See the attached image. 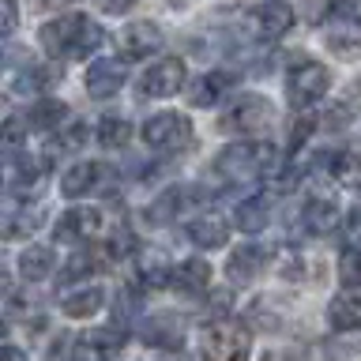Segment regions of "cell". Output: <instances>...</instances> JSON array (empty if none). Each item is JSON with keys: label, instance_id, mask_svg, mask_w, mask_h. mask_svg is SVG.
<instances>
[{"label": "cell", "instance_id": "6da1fadb", "mask_svg": "<svg viewBox=\"0 0 361 361\" xmlns=\"http://www.w3.org/2000/svg\"><path fill=\"white\" fill-rule=\"evenodd\" d=\"M42 49L56 56V61H83L98 49L102 42H106V34H102L98 23H90L87 16H61V19H49L38 34Z\"/></svg>", "mask_w": 361, "mask_h": 361}, {"label": "cell", "instance_id": "7a4b0ae2", "mask_svg": "<svg viewBox=\"0 0 361 361\" xmlns=\"http://www.w3.org/2000/svg\"><path fill=\"white\" fill-rule=\"evenodd\" d=\"M275 166V147L264 140H241L222 147L219 158H214V173L233 180V185H248V180H259L264 173H271Z\"/></svg>", "mask_w": 361, "mask_h": 361}, {"label": "cell", "instance_id": "3957f363", "mask_svg": "<svg viewBox=\"0 0 361 361\" xmlns=\"http://www.w3.org/2000/svg\"><path fill=\"white\" fill-rule=\"evenodd\" d=\"M203 361H248L252 354V335L233 320H214L200 335Z\"/></svg>", "mask_w": 361, "mask_h": 361}, {"label": "cell", "instance_id": "277c9868", "mask_svg": "<svg viewBox=\"0 0 361 361\" xmlns=\"http://www.w3.org/2000/svg\"><path fill=\"white\" fill-rule=\"evenodd\" d=\"M327 90H331V72L320 64V61H312V56H298V61L290 64V72H286V98H290V106H298V109H309L316 106Z\"/></svg>", "mask_w": 361, "mask_h": 361}, {"label": "cell", "instance_id": "5b68a950", "mask_svg": "<svg viewBox=\"0 0 361 361\" xmlns=\"http://www.w3.org/2000/svg\"><path fill=\"white\" fill-rule=\"evenodd\" d=\"M275 124V106L264 94H241L230 109L222 113L219 128L230 135H259Z\"/></svg>", "mask_w": 361, "mask_h": 361}, {"label": "cell", "instance_id": "8992f818", "mask_svg": "<svg viewBox=\"0 0 361 361\" xmlns=\"http://www.w3.org/2000/svg\"><path fill=\"white\" fill-rule=\"evenodd\" d=\"M140 135L151 151H180V147L192 143V121L180 117V113H154V117L143 121Z\"/></svg>", "mask_w": 361, "mask_h": 361}, {"label": "cell", "instance_id": "52a82bcc", "mask_svg": "<svg viewBox=\"0 0 361 361\" xmlns=\"http://www.w3.org/2000/svg\"><path fill=\"white\" fill-rule=\"evenodd\" d=\"M128 343V331L117 324L106 327H90V331L75 343V357L79 361H109L113 354H121V346Z\"/></svg>", "mask_w": 361, "mask_h": 361}, {"label": "cell", "instance_id": "ba28073f", "mask_svg": "<svg viewBox=\"0 0 361 361\" xmlns=\"http://www.w3.org/2000/svg\"><path fill=\"white\" fill-rule=\"evenodd\" d=\"M162 45H166V34L158 30V23H151V19L128 23V27L121 30V53L128 56V61H147V56L162 53Z\"/></svg>", "mask_w": 361, "mask_h": 361}, {"label": "cell", "instance_id": "9c48e42d", "mask_svg": "<svg viewBox=\"0 0 361 361\" xmlns=\"http://www.w3.org/2000/svg\"><path fill=\"white\" fill-rule=\"evenodd\" d=\"M180 87H185V64L173 61V56L151 64L140 75V90L147 98H173V94H180Z\"/></svg>", "mask_w": 361, "mask_h": 361}, {"label": "cell", "instance_id": "30bf717a", "mask_svg": "<svg viewBox=\"0 0 361 361\" xmlns=\"http://www.w3.org/2000/svg\"><path fill=\"white\" fill-rule=\"evenodd\" d=\"M98 233H106V211L98 207H72L56 222V241H90Z\"/></svg>", "mask_w": 361, "mask_h": 361}, {"label": "cell", "instance_id": "8fae6325", "mask_svg": "<svg viewBox=\"0 0 361 361\" xmlns=\"http://www.w3.org/2000/svg\"><path fill=\"white\" fill-rule=\"evenodd\" d=\"M267 259H271V252L264 245H256V241H245L241 248H233L230 252V259H226V275H230V282H252L259 271L267 267Z\"/></svg>", "mask_w": 361, "mask_h": 361}, {"label": "cell", "instance_id": "7c38bea8", "mask_svg": "<svg viewBox=\"0 0 361 361\" xmlns=\"http://www.w3.org/2000/svg\"><path fill=\"white\" fill-rule=\"evenodd\" d=\"M233 83H237V75H233V72H222V68H214V72H203L196 83H192L188 102H192L196 109H211V106H219V102L230 94Z\"/></svg>", "mask_w": 361, "mask_h": 361}, {"label": "cell", "instance_id": "4fadbf2b", "mask_svg": "<svg viewBox=\"0 0 361 361\" xmlns=\"http://www.w3.org/2000/svg\"><path fill=\"white\" fill-rule=\"evenodd\" d=\"M185 233L196 248H222L230 241V222H226L219 211H203L185 226Z\"/></svg>", "mask_w": 361, "mask_h": 361}, {"label": "cell", "instance_id": "5bb4252c", "mask_svg": "<svg viewBox=\"0 0 361 361\" xmlns=\"http://www.w3.org/2000/svg\"><path fill=\"white\" fill-rule=\"evenodd\" d=\"M252 30L259 38H282L286 30H293V8L282 4V0H264L256 11H252Z\"/></svg>", "mask_w": 361, "mask_h": 361}, {"label": "cell", "instance_id": "9a60e30c", "mask_svg": "<svg viewBox=\"0 0 361 361\" xmlns=\"http://www.w3.org/2000/svg\"><path fill=\"white\" fill-rule=\"evenodd\" d=\"M124 79H128V72H124L121 61H90V68H87V94L90 98H113L124 87Z\"/></svg>", "mask_w": 361, "mask_h": 361}, {"label": "cell", "instance_id": "2e32d148", "mask_svg": "<svg viewBox=\"0 0 361 361\" xmlns=\"http://www.w3.org/2000/svg\"><path fill=\"white\" fill-rule=\"evenodd\" d=\"M327 324L335 331H357L361 327V290H343L327 301Z\"/></svg>", "mask_w": 361, "mask_h": 361}, {"label": "cell", "instance_id": "e0dca14e", "mask_svg": "<svg viewBox=\"0 0 361 361\" xmlns=\"http://www.w3.org/2000/svg\"><path fill=\"white\" fill-rule=\"evenodd\" d=\"M143 343L147 346H158V350H180L185 346V331H180V320L177 316H151L143 324Z\"/></svg>", "mask_w": 361, "mask_h": 361}, {"label": "cell", "instance_id": "ac0fdd59", "mask_svg": "<svg viewBox=\"0 0 361 361\" xmlns=\"http://www.w3.org/2000/svg\"><path fill=\"white\" fill-rule=\"evenodd\" d=\"M102 177H106V166H98V162H75L61 177V192H64L68 200H79V196H87V192H94L102 185Z\"/></svg>", "mask_w": 361, "mask_h": 361}, {"label": "cell", "instance_id": "d6986e66", "mask_svg": "<svg viewBox=\"0 0 361 361\" xmlns=\"http://www.w3.org/2000/svg\"><path fill=\"white\" fill-rule=\"evenodd\" d=\"M301 226H305L309 233H316V237L331 233L335 226H338V207H335V200H327V196L305 200V207H301Z\"/></svg>", "mask_w": 361, "mask_h": 361}, {"label": "cell", "instance_id": "ffe728a7", "mask_svg": "<svg viewBox=\"0 0 361 361\" xmlns=\"http://www.w3.org/2000/svg\"><path fill=\"white\" fill-rule=\"evenodd\" d=\"M68 117H72L68 102H61V98H42V102H34V106H30L27 124H30L34 132H53V128H64Z\"/></svg>", "mask_w": 361, "mask_h": 361}, {"label": "cell", "instance_id": "44dd1931", "mask_svg": "<svg viewBox=\"0 0 361 361\" xmlns=\"http://www.w3.org/2000/svg\"><path fill=\"white\" fill-rule=\"evenodd\" d=\"M102 305H106V293H102L98 286H83V290H72L61 298V312L68 316V320H90Z\"/></svg>", "mask_w": 361, "mask_h": 361}, {"label": "cell", "instance_id": "7402d4cb", "mask_svg": "<svg viewBox=\"0 0 361 361\" xmlns=\"http://www.w3.org/2000/svg\"><path fill=\"white\" fill-rule=\"evenodd\" d=\"M173 290L180 293H203L211 286V267L203 264V259H180L173 267V282H169Z\"/></svg>", "mask_w": 361, "mask_h": 361}, {"label": "cell", "instance_id": "603a6c76", "mask_svg": "<svg viewBox=\"0 0 361 361\" xmlns=\"http://www.w3.org/2000/svg\"><path fill=\"white\" fill-rule=\"evenodd\" d=\"M45 87V72L38 64H8V94L11 98H27V94H38Z\"/></svg>", "mask_w": 361, "mask_h": 361}, {"label": "cell", "instance_id": "cb8c5ba5", "mask_svg": "<svg viewBox=\"0 0 361 361\" xmlns=\"http://www.w3.org/2000/svg\"><path fill=\"white\" fill-rule=\"evenodd\" d=\"M185 200H188V192L185 188H166L158 200H151V207L143 211V219L147 226H169L180 214V207H185Z\"/></svg>", "mask_w": 361, "mask_h": 361}, {"label": "cell", "instance_id": "d4e9b609", "mask_svg": "<svg viewBox=\"0 0 361 361\" xmlns=\"http://www.w3.org/2000/svg\"><path fill=\"white\" fill-rule=\"evenodd\" d=\"M267 219H271V211H267V200L264 196L241 200V203H237V211H233V226L241 233H259L267 226Z\"/></svg>", "mask_w": 361, "mask_h": 361}, {"label": "cell", "instance_id": "484cf974", "mask_svg": "<svg viewBox=\"0 0 361 361\" xmlns=\"http://www.w3.org/2000/svg\"><path fill=\"white\" fill-rule=\"evenodd\" d=\"M49 271H53V248L30 245V248H23V252H19V275L27 282H38V279L49 275Z\"/></svg>", "mask_w": 361, "mask_h": 361}, {"label": "cell", "instance_id": "4316f807", "mask_svg": "<svg viewBox=\"0 0 361 361\" xmlns=\"http://www.w3.org/2000/svg\"><path fill=\"white\" fill-rule=\"evenodd\" d=\"M327 173L346 188H361V154L354 151H335L327 158Z\"/></svg>", "mask_w": 361, "mask_h": 361}, {"label": "cell", "instance_id": "83f0119b", "mask_svg": "<svg viewBox=\"0 0 361 361\" xmlns=\"http://www.w3.org/2000/svg\"><path fill=\"white\" fill-rule=\"evenodd\" d=\"M135 275H140L143 286L158 290V286H166V282H173V267H169V264H166V259L158 256V252H151V256H143V259H140Z\"/></svg>", "mask_w": 361, "mask_h": 361}, {"label": "cell", "instance_id": "f1b7e54d", "mask_svg": "<svg viewBox=\"0 0 361 361\" xmlns=\"http://www.w3.org/2000/svg\"><path fill=\"white\" fill-rule=\"evenodd\" d=\"M132 140V121L124 117H102L98 121V143L109 147V151H117V147H128Z\"/></svg>", "mask_w": 361, "mask_h": 361}, {"label": "cell", "instance_id": "f546056e", "mask_svg": "<svg viewBox=\"0 0 361 361\" xmlns=\"http://www.w3.org/2000/svg\"><path fill=\"white\" fill-rule=\"evenodd\" d=\"M42 222H45V214H42V211H8V219H4V233L11 237V241H16V237L34 233Z\"/></svg>", "mask_w": 361, "mask_h": 361}, {"label": "cell", "instance_id": "4dcf8cb0", "mask_svg": "<svg viewBox=\"0 0 361 361\" xmlns=\"http://www.w3.org/2000/svg\"><path fill=\"white\" fill-rule=\"evenodd\" d=\"M338 279H343L346 290L361 286V245L343 248V256H338Z\"/></svg>", "mask_w": 361, "mask_h": 361}, {"label": "cell", "instance_id": "1f68e13d", "mask_svg": "<svg viewBox=\"0 0 361 361\" xmlns=\"http://www.w3.org/2000/svg\"><path fill=\"white\" fill-rule=\"evenodd\" d=\"M327 19L343 27H361V0H327Z\"/></svg>", "mask_w": 361, "mask_h": 361}, {"label": "cell", "instance_id": "d6a6232c", "mask_svg": "<svg viewBox=\"0 0 361 361\" xmlns=\"http://www.w3.org/2000/svg\"><path fill=\"white\" fill-rule=\"evenodd\" d=\"M94 264H98V259L90 256V252H75V256H72V259H68V264L61 267V282L90 279V275H94Z\"/></svg>", "mask_w": 361, "mask_h": 361}, {"label": "cell", "instance_id": "836d02e7", "mask_svg": "<svg viewBox=\"0 0 361 361\" xmlns=\"http://www.w3.org/2000/svg\"><path fill=\"white\" fill-rule=\"evenodd\" d=\"M83 143H87V128H83V124H68V132H61V140L49 143V151H53V154H56V151L68 154V151H79Z\"/></svg>", "mask_w": 361, "mask_h": 361}, {"label": "cell", "instance_id": "e575fe53", "mask_svg": "<svg viewBox=\"0 0 361 361\" xmlns=\"http://www.w3.org/2000/svg\"><path fill=\"white\" fill-rule=\"evenodd\" d=\"M327 49L338 53L343 61H354V56H361V38H343V34H327Z\"/></svg>", "mask_w": 361, "mask_h": 361}, {"label": "cell", "instance_id": "d590c367", "mask_svg": "<svg viewBox=\"0 0 361 361\" xmlns=\"http://www.w3.org/2000/svg\"><path fill=\"white\" fill-rule=\"evenodd\" d=\"M27 128H30V124L23 121V117H8V124H4V147H8V154L19 151V143H23V135H27Z\"/></svg>", "mask_w": 361, "mask_h": 361}, {"label": "cell", "instance_id": "8d00e7d4", "mask_svg": "<svg viewBox=\"0 0 361 361\" xmlns=\"http://www.w3.org/2000/svg\"><path fill=\"white\" fill-rule=\"evenodd\" d=\"M19 27V8H16V0H0V34H16Z\"/></svg>", "mask_w": 361, "mask_h": 361}, {"label": "cell", "instance_id": "74e56055", "mask_svg": "<svg viewBox=\"0 0 361 361\" xmlns=\"http://www.w3.org/2000/svg\"><path fill=\"white\" fill-rule=\"evenodd\" d=\"M312 128H316V124H312L309 117L293 124V132H290V151H301V143H305V140H309V135H312Z\"/></svg>", "mask_w": 361, "mask_h": 361}, {"label": "cell", "instance_id": "f35d334b", "mask_svg": "<svg viewBox=\"0 0 361 361\" xmlns=\"http://www.w3.org/2000/svg\"><path fill=\"white\" fill-rule=\"evenodd\" d=\"M343 230H346V237H350V241H357V245H361V207L346 211V222H343Z\"/></svg>", "mask_w": 361, "mask_h": 361}, {"label": "cell", "instance_id": "ab89813d", "mask_svg": "<svg viewBox=\"0 0 361 361\" xmlns=\"http://www.w3.org/2000/svg\"><path fill=\"white\" fill-rule=\"evenodd\" d=\"M135 0H98V8L106 11V16H124V11H132Z\"/></svg>", "mask_w": 361, "mask_h": 361}, {"label": "cell", "instance_id": "60d3db41", "mask_svg": "<svg viewBox=\"0 0 361 361\" xmlns=\"http://www.w3.org/2000/svg\"><path fill=\"white\" fill-rule=\"evenodd\" d=\"M0 361H27V354H23L19 346H4L0 350Z\"/></svg>", "mask_w": 361, "mask_h": 361}, {"label": "cell", "instance_id": "b9f144b4", "mask_svg": "<svg viewBox=\"0 0 361 361\" xmlns=\"http://www.w3.org/2000/svg\"><path fill=\"white\" fill-rule=\"evenodd\" d=\"M350 106H361V75L354 79V87H350Z\"/></svg>", "mask_w": 361, "mask_h": 361}, {"label": "cell", "instance_id": "7bdbcfd3", "mask_svg": "<svg viewBox=\"0 0 361 361\" xmlns=\"http://www.w3.org/2000/svg\"><path fill=\"white\" fill-rule=\"evenodd\" d=\"M45 4H64V0H45Z\"/></svg>", "mask_w": 361, "mask_h": 361}, {"label": "cell", "instance_id": "ee69618b", "mask_svg": "<svg viewBox=\"0 0 361 361\" xmlns=\"http://www.w3.org/2000/svg\"><path fill=\"white\" fill-rule=\"evenodd\" d=\"M169 4H185V0H169Z\"/></svg>", "mask_w": 361, "mask_h": 361}, {"label": "cell", "instance_id": "f6af8a7d", "mask_svg": "<svg viewBox=\"0 0 361 361\" xmlns=\"http://www.w3.org/2000/svg\"><path fill=\"white\" fill-rule=\"evenodd\" d=\"M267 361H271V357H267Z\"/></svg>", "mask_w": 361, "mask_h": 361}]
</instances>
